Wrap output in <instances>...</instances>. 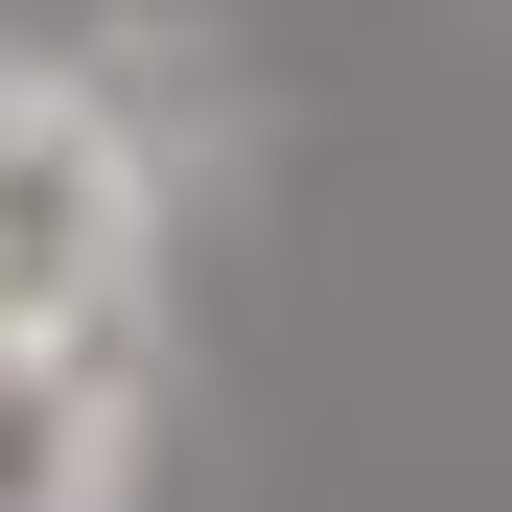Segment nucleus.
<instances>
[{
  "mask_svg": "<svg viewBox=\"0 0 512 512\" xmlns=\"http://www.w3.org/2000/svg\"><path fill=\"white\" fill-rule=\"evenodd\" d=\"M140 443H163V326L0 373V512H140Z\"/></svg>",
  "mask_w": 512,
  "mask_h": 512,
  "instance_id": "nucleus-2",
  "label": "nucleus"
},
{
  "mask_svg": "<svg viewBox=\"0 0 512 512\" xmlns=\"http://www.w3.org/2000/svg\"><path fill=\"white\" fill-rule=\"evenodd\" d=\"M0 280L24 303H163V140L70 47H0Z\"/></svg>",
  "mask_w": 512,
  "mask_h": 512,
  "instance_id": "nucleus-1",
  "label": "nucleus"
}]
</instances>
